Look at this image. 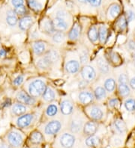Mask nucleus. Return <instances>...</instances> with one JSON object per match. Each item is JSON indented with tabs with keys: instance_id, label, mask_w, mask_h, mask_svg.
I'll return each instance as SVG.
<instances>
[{
	"instance_id": "nucleus-43",
	"label": "nucleus",
	"mask_w": 135,
	"mask_h": 148,
	"mask_svg": "<svg viewBox=\"0 0 135 148\" xmlns=\"http://www.w3.org/2000/svg\"><path fill=\"white\" fill-rule=\"evenodd\" d=\"M108 105L110 108H117L119 106V100L118 99V98H111L108 101Z\"/></svg>"
},
{
	"instance_id": "nucleus-58",
	"label": "nucleus",
	"mask_w": 135,
	"mask_h": 148,
	"mask_svg": "<svg viewBox=\"0 0 135 148\" xmlns=\"http://www.w3.org/2000/svg\"><path fill=\"white\" fill-rule=\"evenodd\" d=\"M0 47H1V39H0ZM1 48V47H0Z\"/></svg>"
},
{
	"instance_id": "nucleus-21",
	"label": "nucleus",
	"mask_w": 135,
	"mask_h": 148,
	"mask_svg": "<svg viewBox=\"0 0 135 148\" xmlns=\"http://www.w3.org/2000/svg\"><path fill=\"white\" fill-rule=\"evenodd\" d=\"M96 67L101 74H107L110 72V65L107 62V60L105 57L99 56L96 59Z\"/></svg>"
},
{
	"instance_id": "nucleus-11",
	"label": "nucleus",
	"mask_w": 135,
	"mask_h": 148,
	"mask_svg": "<svg viewBox=\"0 0 135 148\" xmlns=\"http://www.w3.org/2000/svg\"><path fill=\"white\" fill-rule=\"evenodd\" d=\"M78 100L81 105L87 106L92 104L95 101V97L92 90L88 88L80 90L77 96Z\"/></svg>"
},
{
	"instance_id": "nucleus-34",
	"label": "nucleus",
	"mask_w": 135,
	"mask_h": 148,
	"mask_svg": "<svg viewBox=\"0 0 135 148\" xmlns=\"http://www.w3.org/2000/svg\"><path fill=\"white\" fill-rule=\"evenodd\" d=\"M104 88L108 93H113L116 88V82L114 78L110 77L106 79L104 82Z\"/></svg>"
},
{
	"instance_id": "nucleus-45",
	"label": "nucleus",
	"mask_w": 135,
	"mask_h": 148,
	"mask_svg": "<svg viewBox=\"0 0 135 148\" xmlns=\"http://www.w3.org/2000/svg\"><path fill=\"white\" fill-rule=\"evenodd\" d=\"M119 84H127L128 82V77L125 73H121L118 78Z\"/></svg>"
},
{
	"instance_id": "nucleus-52",
	"label": "nucleus",
	"mask_w": 135,
	"mask_h": 148,
	"mask_svg": "<svg viewBox=\"0 0 135 148\" xmlns=\"http://www.w3.org/2000/svg\"><path fill=\"white\" fill-rule=\"evenodd\" d=\"M129 85H130V87H131L132 89L135 90V76L134 77L132 78V79L130 80Z\"/></svg>"
},
{
	"instance_id": "nucleus-22",
	"label": "nucleus",
	"mask_w": 135,
	"mask_h": 148,
	"mask_svg": "<svg viewBox=\"0 0 135 148\" xmlns=\"http://www.w3.org/2000/svg\"><path fill=\"white\" fill-rule=\"evenodd\" d=\"M53 22L54 27H55L56 31L64 32H65L69 29V20H64V19H62V18H60V17H56V16H55L53 20Z\"/></svg>"
},
{
	"instance_id": "nucleus-3",
	"label": "nucleus",
	"mask_w": 135,
	"mask_h": 148,
	"mask_svg": "<svg viewBox=\"0 0 135 148\" xmlns=\"http://www.w3.org/2000/svg\"><path fill=\"white\" fill-rule=\"evenodd\" d=\"M4 141L11 148H22L25 142V135L18 128H11L5 136Z\"/></svg>"
},
{
	"instance_id": "nucleus-28",
	"label": "nucleus",
	"mask_w": 135,
	"mask_h": 148,
	"mask_svg": "<svg viewBox=\"0 0 135 148\" xmlns=\"http://www.w3.org/2000/svg\"><path fill=\"white\" fill-rule=\"evenodd\" d=\"M85 144L89 147H98L101 145V140L98 136L93 135V136H87L86 138Z\"/></svg>"
},
{
	"instance_id": "nucleus-42",
	"label": "nucleus",
	"mask_w": 135,
	"mask_h": 148,
	"mask_svg": "<svg viewBox=\"0 0 135 148\" xmlns=\"http://www.w3.org/2000/svg\"><path fill=\"white\" fill-rule=\"evenodd\" d=\"M120 57L116 53L111 52L108 55V61L111 62V63L117 64H119L120 62Z\"/></svg>"
},
{
	"instance_id": "nucleus-27",
	"label": "nucleus",
	"mask_w": 135,
	"mask_h": 148,
	"mask_svg": "<svg viewBox=\"0 0 135 148\" xmlns=\"http://www.w3.org/2000/svg\"><path fill=\"white\" fill-rule=\"evenodd\" d=\"M36 66L38 67V69L42 70V71H47V70H49V69L52 67L51 63L49 62V61L44 55L37 57Z\"/></svg>"
},
{
	"instance_id": "nucleus-38",
	"label": "nucleus",
	"mask_w": 135,
	"mask_h": 148,
	"mask_svg": "<svg viewBox=\"0 0 135 148\" xmlns=\"http://www.w3.org/2000/svg\"><path fill=\"white\" fill-rule=\"evenodd\" d=\"M128 21L126 20L125 16H120L119 19L117 20L116 23V27L120 30V31H125L126 29H127V26H128Z\"/></svg>"
},
{
	"instance_id": "nucleus-1",
	"label": "nucleus",
	"mask_w": 135,
	"mask_h": 148,
	"mask_svg": "<svg viewBox=\"0 0 135 148\" xmlns=\"http://www.w3.org/2000/svg\"><path fill=\"white\" fill-rule=\"evenodd\" d=\"M47 86V82L44 79L34 78L26 82L23 89L25 90L29 95L37 99L43 95Z\"/></svg>"
},
{
	"instance_id": "nucleus-33",
	"label": "nucleus",
	"mask_w": 135,
	"mask_h": 148,
	"mask_svg": "<svg viewBox=\"0 0 135 148\" xmlns=\"http://www.w3.org/2000/svg\"><path fill=\"white\" fill-rule=\"evenodd\" d=\"M51 36H52V40L53 41V43H57V44H62L65 42L67 34L64 32L56 31Z\"/></svg>"
},
{
	"instance_id": "nucleus-44",
	"label": "nucleus",
	"mask_w": 135,
	"mask_h": 148,
	"mask_svg": "<svg viewBox=\"0 0 135 148\" xmlns=\"http://www.w3.org/2000/svg\"><path fill=\"white\" fill-rule=\"evenodd\" d=\"M10 3L14 8L25 5V0H10Z\"/></svg>"
},
{
	"instance_id": "nucleus-10",
	"label": "nucleus",
	"mask_w": 135,
	"mask_h": 148,
	"mask_svg": "<svg viewBox=\"0 0 135 148\" xmlns=\"http://www.w3.org/2000/svg\"><path fill=\"white\" fill-rule=\"evenodd\" d=\"M15 100L27 106H33L37 103L36 98L29 95L24 89H20L15 94Z\"/></svg>"
},
{
	"instance_id": "nucleus-15",
	"label": "nucleus",
	"mask_w": 135,
	"mask_h": 148,
	"mask_svg": "<svg viewBox=\"0 0 135 148\" xmlns=\"http://www.w3.org/2000/svg\"><path fill=\"white\" fill-rule=\"evenodd\" d=\"M40 30L44 34L52 35L56 32L53 20L48 17H44L40 23Z\"/></svg>"
},
{
	"instance_id": "nucleus-37",
	"label": "nucleus",
	"mask_w": 135,
	"mask_h": 148,
	"mask_svg": "<svg viewBox=\"0 0 135 148\" xmlns=\"http://www.w3.org/2000/svg\"><path fill=\"white\" fill-rule=\"evenodd\" d=\"M27 4H28L29 8H31L35 12H39L43 8L42 4L38 2V0H27Z\"/></svg>"
},
{
	"instance_id": "nucleus-32",
	"label": "nucleus",
	"mask_w": 135,
	"mask_h": 148,
	"mask_svg": "<svg viewBox=\"0 0 135 148\" xmlns=\"http://www.w3.org/2000/svg\"><path fill=\"white\" fill-rule=\"evenodd\" d=\"M114 128L116 132L119 135H123L127 131V127L124 121L120 119H117L114 121Z\"/></svg>"
},
{
	"instance_id": "nucleus-41",
	"label": "nucleus",
	"mask_w": 135,
	"mask_h": 148,
	"mask_svg": "<svg viewBox=\"0 0 135 148\" xmlns=\"http://www.w3.org/2000/svg\"><path fill=\"white\" fill-rule=\"evenodd\" d=\"M14 11H15V14H17V16L20 18V17H23V16L27 15V8L25 5H24L18 6V7L15 8H13Z\"/></svg>"
},
{
	"instance_id": "nucleus-35",
	"label": "nucleus",
	"mask_w": 135,
	"mask_h": 148,
	"mask_svg": "<svg viewBox=\"0 0 135 148\" xmlns=\"http://www.w3.org/2000/svg\"><path fill=\"white\" fill-rule=\"evenodd\" d=\"M121 11V8L118 4L112 5L108 10V15L110 16V18L115 19L119 16Z\"/></svg>"
},
{
	"instance_id": "nucleus-36",
	"label": "nucleus",
	"mask_w": 135,
	"mask_h": 148,
	"mask_svg": "<svg viewBox=\"0 0 135 148\" xmlns=\"http://www.w3.org/2000/svg\"><path fill=\"white\" fill-rule=\"evenodd\" d=\"M118 91L122 97H128L131 94L130 87L127 84H119L118 86Z\"/></svg>"
},
{
	"instance_id": "nucleus-54",
	"label": "nucleus",
	"mask_w": 135,
	"mask_h": 148,
	"mask_svg": "<svg viewBox=\"0 0 135 148\" xmlns=\"http://www.w3.org/2000/svg\"><path fill=\"white\" fill-rule=\"evenodd\" d=\"M0 148H11L6 141H0Z\"/></svg>"
},
{
	"instance_id": "nucleus-12",
	"label": "nucleus",
	"mask_w": 135,
	"mask_h": 148,
	"mask_svg": "<svg viewBox=\"0 0 135 148\" xmlns=\"http://www.w3.org/2000/svg\"><path fill=\"white\" fill-rule=\"evenodd\" d=\"M31 47L36 57L43 56L49 49V44L44 40H35L31 43Z\"/></svg>"
},
{
	"instance_id": "nucleus-31",
	"label": "nucleus",
	"mask_w": 135,
	"mask_h": 148,
	"mask_svg": "<svg viewBox=\"0 0 135 148\" xmlns=\"http://www.w3.org/2000/svg\"><path fill=\"white\" fill-rule=\"evenodd\" d=\"M89 40L92 43H96L98 41V28L96 25H92L89 28L87 32Z\"/></svg>"
},
{
	"instance_id": "nucleus-26",
	"label": "nucleus",
	"mask_w": 135,
	"mask_h": 148,
	"mask_svg": "<svg viewBox=\"0 0 135 148\" xmlns=\"http://www.w3.org/2000/svg\"><path fill=\"white\" fill-rule=\"evenodd\" d=\"M59 110H60V106L58 105L56 103H49L48 106H47L46 109H45V115L47 117L50 118H53V117H56L59 113Z\"/></svg>"
},
{
	"instance_id": "nucleus-47",
	"label": "nucleus",
	"mask_w": 135,
	"mask_h": 148,
	"mask_svg": "<svg viewBox=\"0 0 135 148\" xmlns=\"http://www.w3.org/2000/svg\"><path fill=\"white\" fill-rule=\"evenodd\" d=\"M2 105L1 106L2 108H8V107H11V106L12 105V102H11V99H5L2 103H1Z\"/></svg>"
},
{
	"instance_id": "nucleus-55",
	"label": "nucleus",
	"mask_w": 135,
	"mask_h": 148,
	"mask_svg": "<svg viewBox=\"0 0 135 148\" xmlns=\"http://www.w3.org/2000/svg\"><path fill=\"white\" fill-rule=\"evenodd\" d=\"M132 58H133V60L135 62V51L132 53Z\"/></svg>"
},
{
	"instance_id": "nucleus-16",
	"label": "nucleus",
	"mask_w": 135,
	"mask_h": 148,
	"mask_svg": "<svg viewBox=\"0 0 135 148\" xmlns=\"http://www.w3.org/2000/svg\"><path fill=\"white\" fill-rule=\"evenodd\" d=\"M29 111V106L19 102H15L10 107V112L13 117H18L27 113Z\"/></svg>"
},
{
	"instance_id": "nucleus-49",
	"label": "nucleus",
	"mask_w": 135,
	"mask_h": 148,
	"mask_svg": "<svg viewBox=\"0 0 135 148\" xmlns=\"http://www.w3.org/2000/svg\"><path fill=\"white\" fill-rule=\"evenodd\" d=\"M102 0H91L89 4L93 7H99L101 5Z\"/></svg>"
},
{
	"instance_id": "nucleus-13",
	"label": "nucleus",
	"mask_w": 135,
	"mask_h": 148,
	"mask_svg": "<svg viewBox=\"0 0 135 148\" xmlns=\"http://www.w3.org/2000/svg\"><path fill=\"white\" fill-rule=\"evenodd\" d=\"M60 110L62 114L65 116L71 115L74 112V102L71 98L65 97L62 99L60 104Z\"/></svg>"
},
{
	"instance_id": "nucleus-48",
	"label": "nucleus",
	"mask_w": 135,
	"mask_h": 148,
	"mask_svg": "<svg viewBox=\"0 0 135 148\" xmlns=\"http://www.w3.org/2000/svg\"><path fill=\"white\" fill-rule=\"evenodd\" d=\"M89 85L88 82H87L84 80H80L79 82V84H78V88H79L80 90H83V89L87 88V85Z\"/></svg>"
},
{
	"instance_id": "nucleus-30",
	"label": "nucleus",
	"mask_w": 135,
	"mask_h": 148,
	"mask_svg": "<svg viewBox=\"0 0 135 148\" xmlns=\"http://www.w3.org/2000/svg\"><path fill=\"white\" fill-rule=\"evenodd\" d=\"M78 56H79L80 62L82 66L85 64H87V63L89 61V51L85 47H80L78 52Z\"/></svg>"
},
{
	"instance_id": "nucleus-50",
	"label": "nucleus",
	"mask_w": 135,
	"mask_h": 148,
	"mask_svg": "<svg viewBox=\"0 0 135 148\" xmlns=\"http://www.w3.org/2000/svg\"><path fill=\"white\" fill-rule=\"evenodd\" d=\"M7 56V50L5 48H0V59H3Z\"/></svg>"
},
{
	"instance_id": "nucleus-39",
	"label": "nucleus",
	"mask_w": 135,
	"mask_h": 148,
	"mask_svg": "<svg viewBox=\"0 0 135 148\" xmlns=\"http://www.w3.org/2000/svg\"><path fill=\"white\" fill-rule=\"evenodd\" d=\"M25 81V76L23 74H18L12 80V85L16 88H19L24 83Z\"/></svg>"
},
{
	"instance_id": "nucleus-19",
	"label": "nucleus",
	"mask_w": 135,
	"mask_h": 148,
	"mask_svg": "<svg viewBox=\"0 0 135 148\" xmlns=\"http://www.w3.org/2000/svg\"><path fill=\"white\" fill-rule=\"evenodd\" d=\"M98 130V122L93 121H89L84 123L82 132H83V135L87 137V136L96 135Z\"/></svg>"
},
{
	"instance_id": "nucleus-6",
	"label": "nucleus",
	"mask_w": 135,
	"mask_h": 148,
	"mask_svg": "<svg viewBox=\"0 0 135 148\" xmlns=\"http://www.w3.org/2000/svg\"><path fill=\"white\" fill-rule=\"evenodd\" d=\"M84 114L89 118L90 121L98 122L104 118L105 112L101 105L93 103L87 106H85Z\"/></svg>"
},
{
	"instance_id": "nucleus-17",
	"label": "nucleus",
	"mask_w": 135,
	"mask_h": 148,
	"mask_svg": "<svg viewBox=\"0 0 135 148\" xmlns=\"http://www.w3.org/2000/svg\"><path fill=\"white\" fill-rule=\"evenodd\" d=\"M19 17L17 16L13 8H8L5 14V22L9 27L17 26Z\"/></svg>"
},
{
	"instance_id": "nucleus-57",
	"label": "nucleus",
	"mask_w": 135,
	"mask_h": 148,
	"mask_svg": "<svg viewBox=\"0 0 135 148\" xmlns=\"http://www.w3.org/2000/svg\"><path fill=\"white\" fill-rule=\"evenodd\" d=\"M85 1L87 2H87H89H89L91 1V0H85Z\"/></svg>"
},
{
	"instance_id": "nucleus-9",
	"label": "nucleus",
	"mask_w": 135,
	"mask_h": 148,
	"mask_svg": "<svg viewBox=\"0 0 135 148\" xmlns=\"http://www.w3.org/2000/svg\"><path fill=\"white\" fill-rule=\"evenodd\" d=\"M80 76L82 79L88 82L89 84L92 83L97 79L98 74L96 69L90 64H85L81 67Z\"/></svg>"
},
{
	"instance_id": "nucleus-4",
	"label": "nucleus",
	"mask_w": 135,
	"mask_h": 148,
	"mask_svg": "<svg viewBox=\"0 0 135 148\" xmlns=\"http://www.w3.org/2000/svg\"><path fill=\"white\" fill-rule=\"evenodd\" d=\"M71 115L69 122V130L74 135L79 134L80 132H82L84 123H86L85 121L86 115L78 111L73 112Z\"/></svg>"
},
{
	"instance_id": "nucleus-14",
	"label": "nucleus",
	"mask_w": 135,
	"mask_h": 148,
	"mask_svg": "<svg viewBox=\"0 0 135 148\" xmlns=\"http://www.w3.org/2000/svg\"><path fill=\"white\" fill-rule=\"evenodd\" d=\"M35 22V18L33 16H29V15H26L23 17L19 18L17 27L20 31L26 32L33 27Z\"/></svg>"
},
{
	"instance_id": "nucleus-20",
	"label": "nucleus",
	"mask_w": 135,
	"mask_h": 148,
	"mask_svg": "<svg viewBox=\"0 0 135 148\" xmlns=\"http://www.w3.org/2000/svg\"><path fill=\"white\" fill-rule=\"evenodd\" d=\"M81 31H82V27H81L80 24L76 23L70 29V31L68 34V38L71 41H78L79 38H80Z\"/></svg>"
},
{
	"instance_id": "nucleus-24",
	"label": "nucleus",
	"mask_w": 135,
	"mask_h": 148,
	"mask_svg": "<svg viewBox=\"0 0 135 148\" xmlns=\"http://www.w3.org/2000/svg\"><path fill=\"white\" fill-rule=\"evenodd\" d=\"M42 99L44 102L47 103H51L54 102L56 100V92L55 91L52 87L47 86L46 89H45L43 95L42 96Z\"/></svg>"
},
{
	"instance_id": "nucleus-18",
	"label": "nucleus",
	"mask_w": 135,
	"mask_h": 148,
	"mask_svg": "<svg viewBox=\"0 0 135 148\" xmlns=\"http://www.w3.org/2000/svg\"><path fill=\"white\" fill-rule=\"evenodd\" d=\"M44 56H46V58L51 63L52 67L59 63L60 62V59H61V55H60V51L55 49V48H49Z\"/></svg>"
},
{
	"instance_id": "nucleus-40",
	"label": "nucleus",
	"mask_w": 135,
	"mask_h": 148,
	"mask_svg": "<svg viewBox=\"0 0 135 148\" xmlns=\"http://www.w3.org/2000/svg\"><path fill=\"white\" fill-rule=\"evenodd\" d=\"M125 108L128 112H134L135 111V99L133 98L127 99L124 103Z\"/></svg>"
},
{
	"instance_id": "nucleus-29",
	"label": "nucleus",
	"mask_w": 135,
	"mask_h": 148,
	"mask_svg": "<svg viewBox=\"0 0 135 148\" xmlns=\"http://www.w3.org/2000/svg\"><path fill=\"white\" fill-rule=\"evenodd\" d=\"M109 32L108 29L105 25H101L98 27V41L101 44H105L108 40Z\"/></svg>"
},
{
	"instance_id": "nucleus-53",
	"label": "nucleus",
	"mask_w": 135,
	"mask_h": 148,
	"mask_svg": "<svg viewBox=\"0 0 135 148\" xmlns=\"http://www.w3.org/2000/svg\"><path fill=\"white\" fill-rule=\"evenodd\" d=\"M128 48L132 50H134L135 49V42L134 40H131L128 43Z\"/></svg>"
},
{
	"instance_id": "nucleus-7",
	"label": "nucleus",
	"mask_w": 135,
	"mask_h": 148,
	"mask_svg": "<svg viewBox=\"0 0 135 148\" xmlns=\"http://www.w3.org/2000/svg\"><path fill=\"white\" fill-rule=\"evenodd\" d=\"M62 127V121L60 119H53L44 126L43 133L47 138H52L60 133Z\"/></svg>"
},
{
	"instance_id": "nucleus-51",
	"label": "nucleus",
	"mask_w": 135,
	"mask_h": 148,
	"mask_svg": "<svg viewBox=\"0 0 135 148\" xmlns=\"http://www.w3.org/2000/svg\"><path fill=\"white\" fill-rule=\"evenodd\" d=\"M123 141H122V139L119 138L115 137L114 138H113V144L114 145H116V146H119L122 144Z\"/></svg>"
},
{
	"instance_id": "nucleus-56",
	"label": "nucleus",
	"mask_w": 135,
	"mask_h": 148,
	"mask_svg": "<svg viewBox=\"0 0 135 148\" xmlns=\"http://www.w3.org/2000/svg\"><path fill=\"white\" fill-rule=\"evenodd\" d=\"M30 148H40V147H38V145H35V147H30Z\"/></svg>"
},
{
	"instance_id": "nucleus-5",
	"label": "nucleus",
	"mask_w": 135,
	"mask_h": 148,
	"mask_svg": "<svg viewBox=\"0 0 135 148\" xmlns=\"http://www.w3.org/2000/svg\"><path fill=\"white\" fill-rule=\"evenodd\" d=\"M76 144L75 135L70 131H63L58 135L56 146L58 148H74Z\"/></svg>"
},
{
	"instance_id": "nucleus-23",
	"label": "nucleus",
	"mask_w": 135,
	"mask_h": 148,
	"mask_svg": "<svg viewBox=\"0 0 135 148\" xmlns=\"http://www.w3.org/2000/svg\"><path fill=\"white\" fill-rule=\"evenodd\" d=\"M94 94L95 100L98 102H101L105 100L107 96V92L102 85H97L92 90Z\"/></svg>"
},
{
	"instance_id": "nucleus-8",
	"label": "nucleus",
	"mask_w": 135,
	"mask_h": 148,
	"mask_svg": "<svg viewBox=\"0 0 135 148\" xmlns=\"http://www.w3.org/2000/svg\"><path fill=\"white\" fill-rule=\"evenodd\" d=\"M35 119V115L33 113L27 112L18 117H15V126L20 130H26L32 126Z\"/></svg>"
},
{
	"instance_id": "nucleus-46",
	"label": "nucleus",
	"mask_w": 135,
	"mask_h": 148,
	"mask_svg": "<svg viewBox=\"0 0 135 148\" xmlns=\"http://www.w3.org/2000/svg\"><path fill=\"white\" fill-rule=\"evenodd\" d=\"M134 19H135L134 12H133V11H131V10L127 11V13H126V20H127L128 23L133 21Z\"/></svg>"
},
{
	"instance_id": "nucleus-2",
	"label": "nucleus",
	"mask_w": 135,
	"mask_h": 148,
	"mask_svg": "<svg viewBox=\"0 0 135 148\" xmlns=\"http://www.w3.org/2000/svg\"><path fill=\"white\" fill-rule=\"evenodd\" d=\"M81 66L78 52L69 51L66 53L64 63V69L66 73L69 75L78 74L80 71Z\"/></svg>"
},
{
	"instance_id": "nucleus-25",
	"label": "nucleus",
	"mask_w": 135,
	"mask_h": 148,
	"mask_svg": "<svg viewBox=\"0 0 135 148\" xmlns=\"http://www.w3.org/2000/svg\"><path fill=\"white\" fill-rule=\"evenodd\" d=\"M29 141L33 145H39L44 141V136L39 130H34L31 132Z\"/></svg>"
}]
</instances>
